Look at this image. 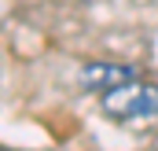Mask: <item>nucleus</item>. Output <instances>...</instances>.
<instances>
[{
  "instance_id": "f257e3e1",
  "label": "nucleus",
  "mask_w": 158,
  "mask_h": 151,
  "mask_svg": "<svg viewBox=\"0 0 158 151\" xmlns=\"http://www.w3.org/2000/svg\"><path fill=\"white\" fill-rule=\"evenodd\" d=\"M99 107L114 122H136V118H158V85L155 81H129L121 88L103 92Z\"/></svg>"
},
{
  "instance_id": "f03ea898",
  "label": "nucleus",
  "mask_w": 158,
  "mask_h": 151,
  "mask_svg": "<svg viewBox=\"0 0 158 151\" xmlns=\"http://www.w3.org/2000/svg\"><path fill=\"white\" fill-rule=\"evenodd\" d=\"M129 81H136V67H129V63H110V59H96V63H85L77 70V85L85 92H110V88H121V85H129Z\"/></svg>"
}]
</instances>
